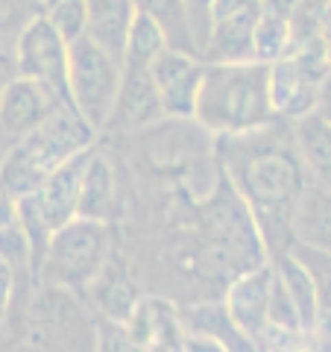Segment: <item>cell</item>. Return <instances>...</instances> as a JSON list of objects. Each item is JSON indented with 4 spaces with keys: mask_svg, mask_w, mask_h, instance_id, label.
Wrapping results in <instances>:
<instances>
[{
    "mask_svg": "<svg viewBox=\"0 0 331 352\" xmlns=\"http://www.w3.org/2000/svg\"><path fill=\"white\" fill-rule=\"evenodd\" d=\"M226 168L231 185L247 200L261 238L275 256L290 250V212L296 194L305 185L296 150L264 126L247 132H229Z\"/></svg>",
    "mask_w": 331,
    "mask_h": 352,
    "instance_id": "1",
    "label": "cell"
},
{
    "mask_svg": "<svg viewBox=\"0 0 331 352\" xmlns=\"http://www.w3.org/2000/svg\"><path fill=\"white\" fill-rule=\"evenodd\" d=\"M270 62H205L194 115L214 132H247L275 120Z\"/></svg>",
    "mask_w": 331,
    "mask_h": 352,
    "instance_id": "2",
    "label": "cell"
},
{
    "mask_svg": "<svg viewBox=\"0 0 331 352\" xmlns=\"http://www.w3.org/2000/svg\"><path fill=\"white\" fill-rule=\"evenodd\" d=\"M91 138L94 129L73 106H56L41 124L27 129L15 150L6 156L0 168V191H6L9 197L32 194L65 159L91 147Z\"/></svg>",
    "mask_w": 331,
    "mask_h": 352,
    "instance_id": "3",
    "label": "cell"
},
{
    "mask_svg": "<svg viewBox=\"0 0 331 352\" xmlns=\"http://www.w3.org/2000/svg\"><path fill=\"white\" fill-rule=\"evenodd\" d=\"M203 267L212 276H240L264 264V238L247 200L231 185H220L200 212Z\"/></svg>",
    "mask_w": 331,
    "mask_h": 352,
    "instance_id": "4",
    "label": "cell"
},
{
    "mask_svg": "<svg viewBox=\"0 0 331 352\" xmlns=\"http://www.w3.org/2000/svg\"><path fill=\"white\" fill-rule=\"evenodd\" d=\"M120 85V59L100 47L91 36L68 41V97L94 132L109 126Z\"/></svg>",
    "mask_w": 331,
    "mask_h": 352,
    "instance_id": "5",
    "label": "cell"
},
{
    "mask_svg": "<svg viewBox=\"0 0 331 352\" xmlns=\"http://www.w3.org/2000/svg\"><path fill=\"white\" fill-rule=\"evenodd\" d=\"M109 229L106 220L80 217L68 220L65 226L53 229L47 241V252L41 261V273H47L59 285H80L88 282L106 261Z\"/></svg>",
    "mask_w": 331,
    "mask_h": 352,
    "instance_id": "6",
    "label": "cell"
},
{
    "mask_svg": "<svg viewBox=\"0 0 331 352\" xmlns=\"http://www.w3.org/2000/svg\"><path fill=\"white\" fill-rule=\"evenodd\" d=\"M261 0H212V32L205 62H249L255 59V27Z\"/></svg>",
    "mask_w": 331,
    "mask_h": 352,
    "instance_id": "7",
    "label": "cell"
},
{
    "mask_svg": "<svg viewBox=\"0 0 331 352\" xmlns=\"http://www.w3.org/2000/svg\"><path fill=\"white\" fill-rule=\"evenodd\" d=\"M18 71L21 76L53 88L65 103L68 97V38L50 24V18H36L18 38Z\"/></svg>",
    "mask_w": 331,
    "mask_h": 352,
    "instance_id": "8",
    "label": "cell"
},
{
    "mask_svg": "<svg viewBox=\"0 0 331 352\" xmlns=\"http://www.w3.org/2000/svg\"><path fill=\"white\" fill-rule=\"evenodd\" d=\"M152 59L156 56H138V53H124L120 59V85L117 100L109 126L112 129H135L147 126L156 118H161V103L152 80Z\"/></svg>",
    "mask_w": 331,
    "mask_h": 352,
    "instance_id": "9",
    "label": "cell"
},
{
    "mask_svg": "<svg viewBox=\"0 0 331 352\" xmlns=\"http://www.w3.org/2000/svg\"><path fill=\"white\" fill-rule=\"evenodd\" d=\"M203 62L196 53H185L176 47H164L152 59V80H156L159 103L164 115H194L196 91H200Z\"/></svg>",
    "mask_w": 331,
    "mask_h": 352,
    "instance_id": "10",
    "label": "cell"
},
{
    "mask_svg": "<svg viewBox=\"0 0 331 352\" xmlns=\"http://www.w3.org/2000/svg\"><path fill=\"white\" fill-rule=\"evenodd\" d=\"M91 153H94L91 147L73 153L71 159H65L59 168L53 170L36 191H32L38 212L44 217V223H47L50 229H59V226L68 223V220L76 217V203H80L82 176H85V168H88Z\"/></svg>",
    "mask_w": 331,
    "mask_h": 352,
    "instance_id": "11",
    "label": "cell"
},
{
    "mask_svg": "<svg viewBox=\"0 0 331 352\" xmlns=\"http://www.w3.org/2000/svg\"><path fill=\"white\" fill-rule=\"evenodd\" d=\"M82 332L85 317L71 296L56 288L44 294L41 302H36L27 340L32 346H82Z\"/></svg>",
    "mask_w": 331,
    "mask_h": 352,
    "instance_id": "12",
    "label": "cell"
},
{
    "mask_svg": "<svg viewBox=\"0 0 331 352\" xmlns=\"http://www.w3.org/2000/svg\"><path fill=\"white\" fill-rule=\"evenodd\" d=\"M62 103V97L44 82L32 80V76H18L0 91V129L12 132V135H24L27 129L41 124Z\"/></svg>",
    "mask_w": 331,
    "mask_h": 352,
    "instance_id": "13",
    "label": "cell"
},
{
    "mask_svg": "<svg viewBox=\"0 0 331 352\" xmlns=\"http://www.w3.org/2000/svg\"><path fill=\"white\" fill-rule=\"evenodd\" d=\"M270 288H273V270L255 267L235 279L229 291V320L244 335L258 338L267 329V308H270Z\"/></svg>",
    "mask_w": 331,
    "mask_h": 352,
    "instance_id": "14",
    "label": "cell"
},
{
    "mask_svg": "<svg viewBox=\"0 0 331 352\" xmlns=\"http://www.w3.org/2000/svg\"><path fill=\"white\" fill-rule=\"evenodd\" d=\"M290 238L302 247L331 252V191L305 182L290 212Z\"/></svg>",
    "mask_w": 331,
    "mask_h": 352,
    "instance_id": "15",
    "label": "cell"
},
{
    "mask_svg": "<svg viewBox=\"0 0 331 352\" xmlns=\"http://www.w3.org/2000/svg\"><path fill=\"white\" fill-rule=\"evenodd\" d=\"M293 150L305 179L331 191V120L314 109L299 115L293 126Z\"/></svg>",
    "mask_w": 331,
    "mask_h": 352,
    "instance_id": "16",
    "label": "cell"
},
{
    "mask_svg": "<svg viewBox=\"0 0 331 352\" xmlns=\"http://www.w3.org/2000/svg\"><path fill=\"white\" fill-rule=\"evenodd\" d=\"M135 0H85V36H91L115 59H124Z\"/></svg>",
    "mask_w": 331,
    "mask_h": 352,
    "instance_id": "17",
    "label": "cell"
},
{
    "mask_svg": "<svg viewBox=\"0 0 331 352\" xmlns=\"http://www.w3.org/2000/svg\"><path fill=\"white\" fill-rule=\"evenodd\" d=\"M76 214L94 220H109L115 214V176L100 153H91V159H88Z\"/></svg>",
    "mask_w": 331,
    "mask_h": 352,
    "instance_id": "18",
    "label": "cell"
},
{
    "mask_svg": "<svg viewBox=\"0 0 331 352\" xmlns=\"http://www.w3.org/2000/svg\"><path fill=\"white\" fill-rule=\"evenodd\" d=\"M279 273L282 285L288 288L290 300L296 305V314H299V326L311 329L317 326V311H319V296H317V282L311 276V270L293 256V252H282L279 256Z\"/></svg>",
    "mask_w": 331,
    "mask_h": 352,
    "instance_id": "19",
    "label": "cell"
},
{
    "mask_svg": "<svg viewBox=\"0 0 331 352\" xmlns=\"http://www.w3.org/2000/svg\"><path fill=\"white\" fill-rule=\"evenodd\" d=\"M135 9L144 12L147 18H152L161 27L164 38H168V47L196 53L191 27H187L185 0H135Z\"/></svg>",
    "mask_w": 331,
    "mask_h": 352,
    "instance_id": "20",
    "label": "cell"
},
{
    "mask_svg": "<svg viewBox=\"0 0 331 352\" xmlns=\"http://www.w3.org/2000/svg\"><path fill=\"white\" fill-rule=\"evenodd\" d=\"M290 250H293V256L311 270V276L317 282V296H319L317 320H323L331 329V252H319V250L302 247V244H296Z\"/></svg>",
    "mask_w": 331,
    "mask_h": 352,
    "instance_id": "21",
    "label": "cell"
},
{
    "mask_svg": "<svg viewBox=\"0 0 331 352\" xmlns=\"http://www.w3.org/2000/svg\"><path fill=\"white\" fill-rule=\"evenodd\" d=\"M47 18L65 38H76L85 32V0H44Z\"/></svg>",
    "mask_w": 331,
    "mask_h": 352,
    "instance_id": "22",
    "label": "cell"
},
{
    "mask_svg": "<svg viewBox=\"0 0 331 352\" xmlns=\"http://www.w3.org/2000/svg\"><path fill=\"white\" fill-rule=\"evenodd\" d=\"M267 323L275 329H299V314L290 300L288 288L282 285L279 273L273 270V288H270V308H267Z\"/></svg>",
    "mask_w": 331,
    "mask_h": 352,
    "instance_id": "23",
    "label": "cell"
},
{
    "mask_svg": "<svg viewBox=\"0 0 331 352\" xmlns=\"http://www.w3.org/2000/svg\"><path fill=\"white\" fill-rule=\"evenodd\" d=\"M185 12H187V27H191V36H194L196 56H200V24H203L205 44H208V32H212V0H185Z\"/></svg>",
    "mask_w": 331,
    "mask_h": 352,
    "instance_id": "24",
    "label": "cell"
},
{
    "mask_svg": "<svg viewBox=\"0 0 331 352\" xmlns=\"http://www.w3.org/2000/svg\"><path fill=\"white\" fill-rule=\"evenodd\" d=\"M12 285H15V273L3 258H0V329L6 326L9 305H12Z\"/></svg>",
    "mask_w": 331,
    "mask_h": 352,
    "instance_id": "25",
    "label": "cell"
},
{
    "mask_svg": "<svg viewBox=\"0 0 331 352\" xmlns=\"http://www.w3.org/2000/svg\"><path fill=\"white\" fill-rule=\"evenodd\" d=\"M314 112H319L326 120H331V68L323 80H319L317 91H314Z\"/></svg>",
    "mask_w": 331,
    "mask_h": 352,
    "instance_id": "26",
    "label": "cell"
},
{
    "mask_svg": "<svg viewBox=\"0 0 331 352\" xmlns=\"http://www.w3.org/2000/svg\"><path fill=\"white\" fill-rule=\"evenodd\" d=\"M323 36L331 38V0L323 3Z\"/></svg>",
    "mask_w": 331,
    "mask_h": 352,
    "instance_id": "27",
    "label": "cell"
},
{
    "mask_svg": "<svg viewBox=\"0 0 331 352\" xmlns=\"http://www.w3.org/2000/svg\"><path fill=\"white\" fill-rule=\"evenodd\" d=\"M326 59H328V68H331V38H326Z\"/></svg>",
    "mask_w": 331,
    "mask_h": 352,
    "instance_id": "28",
    "label": "cell"
}]
</instances>
